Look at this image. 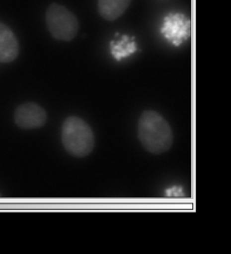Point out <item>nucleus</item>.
<instances>
[{
  "instance_id": "423d86ee",
  "label": "nucleus",
  "mask_w": 231,
  "mask_h": 254,
  "mask_svg": "<svg viewBox=\"0 0 231 254\" xmlns=\"http://www.w3.org/2000/svg\"><path fill=\"white\" fill-rule=\"evenodd\" d=\"M19 54V43L14 32L0 22V62L8 64L15 61Z\"/></svg>"
},
{
  "instance_id": "0eeeda50",
  "label": "nucleus",
  "mask_w": 231,
  "mask_h": 254,
  "mask_svg": "<svg viewBox=\"0 0 231 254\" xmlns=\"http://www.w3.org/2000/svg\"><path fill=\"white\" fill-rule=\"evenodd\" d=\"M132 0H98L99 15L104 19L115 21L123 15Z\"/></svg>"
},
{
  "instance_id": "f257e3e1",
  "label": "nucleus",
  "mask_w": 231,
  "mask_h": 254,
  "mask_svg": "<svg viewBox=\"0 0 231 254\" xmlns=\"http://www.w3.org/2000/svg\"><path fill=\"white\" fill-rule=\"evenodd\" d=\"M138 136L142 146L152 154L167 152L173 142V133L169 123L154 110L144 111L140 116Z\"/></svg>"
},
{
  "instance_id": "6e6552de",
  "label": "nucleus",
  "mask_w": 231,
  "mask_h": 254,
  "mask_svg": "<svg viewBox=\"0 0 231 254\" xmlns=\"http://www.w3.org/2000/svg\"><path fill=\"white\" fill-rule=\"evenodd\" d=\"M137 51V44L134 40L127 35H124L118 41H114L110 44V52L114 58L118 61L127 58Z\"/></svg>"
},
{
  "instance_id": "f03ea898",
  "label": "nucleus",
  "mask_w": 231,
  "mask_h": 254,
  "mask_svg": "<svg viewBox=\"0 0 231 254\" xmlns=\"http://www.w3.org/2000/svg\"><path fill=\"white\" fill-rule=\"evenodd\" d=\"M62 142L66 152L77 158L88 156L95 146V135L89 124L78 117H69L62 127Z\"/></svg>"
},
{
  "instance_id": "1a4fd4ad",
  "label": "nucleus",
  "mask_w": 231,
  "mask_h": 254,
  "mask_svg": "<svg viewBox=\"0 0 231 254\" xmlns=\"http://www.w3.org/2000/svg\"><path fill=\"white\" fill-rule=\"evenodd\" d=\"M0 196H1V195H0Z\"/></svg>"
},
{
  "instance_id": "7ed1b4c3",
  "label": "nucleus",
  "mask_w": 231,
  "mask_h": 254,
  "mask_svg": "<svg viewBox=\"0 0 231 254\" xmlns=\"http://www.w3.org/2000/svg\"><path fill=\"white\" fill-rule=\"evenodd\" d=\"M45 22L51 35L54 39L71 42L77 36L79 21L74 13L64 5L53 3L45 13Z\"/></svg>"
},
{
  "instance_id": "20e7f679",
  "label": "nucleus",
  "mask_w": 231,
  "mask_h": 254,
  "mask_svg": "<svg viewBox=\"0 0 231 254\" xmlns=\"http://www.w3.org/2000/svg\"><path fill=\"white\" fill-rule=\"evenodd\" d=\"M161 32L169 43L179 46L191 35V21L180 13H171L164 17Z\"/></svg>"
},
{
  "instance_id": "39448f33",
  "label": "nucleus",
  "mask_w": 231,
  "mask_h": 254,
  "mask_svg": "<svg viewBox=\"0 0 231 254\" xmlns=\"http://www.w3.org/2000/svg\"><path fill=\"white\" fill-rule=\"evenodd\" d=\"M46 121L47 114L36 103H24L15 109V122L22 129H37L44 127Z\"/></svg>"
}]
</instances>
